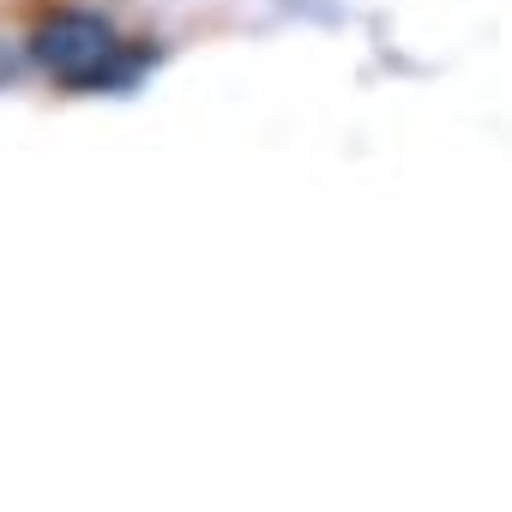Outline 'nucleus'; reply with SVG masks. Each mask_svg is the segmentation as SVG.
I'll return each mask as SVG.
<instances>
[{"label": "nucleus", "mask_w": 512, "mask_h": 512, "mask_svg": "<svg viewBox=\"0 0 512 512\" xmlns=\"http://www.w3.org/2000/svg\"><path fill=\"white\" fill-rule=\"evenodd\" d=\"M25 43H31V67H43L67 91H121L151 61L145 43H127L91 7H55V13H43Z\"/></svg>", "instance_id": "1"}, {"label": "nucleus", "mask_w": 512, "mask_h": 512, "mask_svg": "<svg viewBox=\"0 0 512 512\" xmlns=\"http://www.w3.org/2000/svg\"><path fill=\"white\" fill-rule=\"evenodd\" d=\"M25 61H31V43H13L7 31H0V91H7V85L25 73Z\"/></svg>", "instance_id": "2"}]
</instances>
